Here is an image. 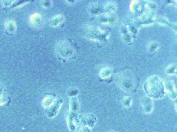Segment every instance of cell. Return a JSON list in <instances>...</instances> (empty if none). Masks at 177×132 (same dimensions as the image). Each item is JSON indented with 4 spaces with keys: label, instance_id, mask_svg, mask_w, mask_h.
<instances>
[{
    "label": "cell",
    "instance_id": "obj_5",
    "mask_svg": "<svg viewBox=\"0 0 177 132\" xmlns=\"http://www.w3.org/2000/svg\"><path fill=\"white\" fill-rule=\"evenodd\" d=\"M76 114L68 113L66 116L67 125L69 130L71 132H75L77 124L79 123L78 116Z\"/></svg>",
    "mask_w": 177,
    "mask_h": 132
},
{
    "label": "cell",
    "instance_id": "obj_16",
    "mask_svg": "<svg viewBox=\"0 0 177 132\" xmlns=\"http://www.w3.org/2000/svg\"><path fill=\"white\" fill-rule=\"evenodd\" d=\"M5 102H6V99L4 96L2 95L1 96H0V106L3 105Z\"/></svg>",
    "mask_w": 177,
    "mask_h": 132
},
{
    "label": "cell",
    "instance_id": "obj_18",
    "mask_svg": "<svg viewBox=\"0 0 177 132\" xmlns=\"http://www.w3.org/2000/svg\"><path fill=\"white\" fill-rule=\"evenodd\" d=\"M175 110L177 113V99L175 101Z\"/></svg>",
    "mask_w": 177,
    "mask_h": 132
},
{
    "label": "cell",
    "instance_id": "obj_7",
    "mask_svg": "<svg viewBox=\"0 0 177 132\" xmlns=\"http://www.w3.org/2000/svg\"><path fill=\"white\" fill-rule=\"evenodd\" d=\"M5 28L6 32L8 35H12L16 30L15 22L12 19H7L5 22Z\"/></svg>",
    "mask_w": 177,
    "mask_h": 132
},
{
    "label": "cell",
    "instance_id": "obj_12",
    "mask_svg": "<svg viewBox=\"0 0 177 132\" xmlns=\"http://www.w3.org/2000/svg\"><path fill=\"white\" fill-rule=\"evenodd\" d=\"M159 45L157 42H152L149 46V51L150 53L155 52L158 49Z\"/></svg>",
    "mask_w": 177,
    "mask_h": 132
},
{
    "label": "cell",
    "instance_id": "obj_17",
    "mask_svg": "<svg viewBox=\"0 0 177 132\" xmlns=\"http://www.w3.org/2000/svg\"><path fill=\"white\" fill-rule=\"evenodd\" d=\"M4 93V87L0 84V96L3 94Z\"/></svg>",
    "mask_w": 177,
    "mask_h": 132
},
{
    "label": "cell",
    "instance_id": "obj_13",
    "mask_svg": "<svg viewBox=\"0 0 177 132\" xmlns=\"http://www.w3.org/2000/svg\"><path fill=\"white\" fill-rule=\"evenodd\" d=\"M123 105L125 107H130L132 102V99L129 96H126L124 97L123 99L122 102Z\"/></svg>",
    "mask_w": 177,
    "mask_h": 132
},
{
    "label": "cell",
    "instance_id": "obj_6",
    "mask_svg": "<svg viewBox=\"0 0 177 132\" xmlns=\"http://www.w3.org/2000/svg\"><path fill=\"white\" fill-rule=\"evenodd\" d=\"M141 105L143 112L147 114L151 113L153 110V102L152 99L147 96L141 98Z\"/></svg>",
    "mask_w": 177,
    "mask_h": 132
},
{
    "label": "cell",
    "instance_id": "obj_20",
    "mask_svg": "<svg viewBox=\"0 0 177 132\" xmlns=\"http://www.w3.org/2000/svg\"></svg>",
    "mask_w": 177,
    "mask_h": 132
},
{
    "label": "cell",
    "instance_id": "obj_4",
    "mask_svg": "<svg viewBox=\"0 0 177 132\" xmlns=\"http://www.w3.org/2000/svg\"><path fill=\"white\" fill-rule=\"evenodd\" d=\"M165 89L166 94L174 101L177 99V90L175 89L173 81L167 80L165 81Z\"/></svg>",
    "mask_w": 177,
    "mask_h": 132
},
{
    "label": "cell",
    "instance_id": "obj_1",
    "mask_svg": "<svg viewBox=\"0 0 177 132\" xmlns=\"http://www.w3.org/2000/svg\"><path fill=\"white\" fill-rule=\"evenodd\" d=\"M143 89L147 96L152 99H161L166 94L165 81L157 75L148 78L144 83Z\"/></svg>",
    "mask_w": 177,
    "mask_h": 132
},
{
    "label": "cell",
    "instance_id": "obj_10",
    "mask_svg": "<svg viewBox=\"0 0 177 132\" xmlns=\"http://www.w3.org/2000/svg\"><path fill=\"white\" fill-rule=\"evenodd\" d=\"M41 16L38 14H34L31 16L30 18V21L32 25H36L40 23L41 21Z\"/></svg>",
    "mask_w": 177,
    "mask_h": 132
},
{
    "label": "cell",
    "instance_id": "obj_19",
    "mask_svg": "<svg viewBox=\"0 0 177 132\" xmlns=\"http://www.w3.org/2000/svg\"><path fill=\"white\" fill-rule=\"evenodd\" d=\"M113 132V131H111V132Z\"/></svg>",
    "mask_w": 177,
    "mask_h": 132
},
{
    "label": "cell",
    "instance_id": "obj_2",
    "mask_svg": "<svg viewBox=\"0 0 177 132\" xmlns=\"http://www.w3.org/2000/svg\"><path fill=\"white\" fill-rule=\"evenodd\" d=\"M63 102V101L61 98H55L51 105L46 108V113L49 118H53L56 116L59 112Z\"/></svg>",
    "mask_w": 177,
    "mask_h": 132
},
{
    "label": "cell",
    "instance_id": "obj_15",
    "mask_svg": "<svg viewBox=\"0 0 177 132\" xmlns=\"http://www.w3.org/2000/svg\"><path fill=\"white\" fill-rule=\"evenodd\" d=\"M75 132H90V129L88 127L80 125L76 127Z\"/></svg>",
    "mask_w": 177,
    "mask_h": 132
},
{
    "label": "cell",
    "instance_id": "obj_8",
    "mask_svg": "<svg viewBox=\"0 0 177 132\" xmlns=\"http://www.w3.org/2000/svg\"><path fill=\"white\" fill-rule=\"evenodd\" d=\"M165 73L168 75H176L177 76V64H171L168 66L165 70Z\"/></svg>",
    "mask_w": 177,
    "mask_h": 132
},
{
    "label": "cell",
    "instance_id": "obj_9",
    "mask_svg": "<svg viewBox=\"0 0 177 132\" xmlns=\"http://www.w3.org/2000/svg\"><path fill=\"white\" fill-rule=\"evenodd\" d=\"M79 108V104L76 98H71L70 101V112H75Z\"/></svg>",
    "mask_w": 177,
    "mask_h": 132
},
{
    "label": "cell",
    "instance_id": "obj_14",
    "mask_svg": "<svg viewBox=\"0 0 177 132\" xmlns=\"http://www.w3.org/2000/svg\"><path fill=\"white\" fill-rule=\"evenodd\" d=\"M27 2L26 1H12V3L11 4V5L8 7L9 9H12L14 8L20 6L21 5L23 4L24 3Z\"/></svg>",
    "mask_w": 177,
    "mask_h": 132
},
{
    "label": "cell",
    "instance_id": "obj_11",
    "mask_svg": "<svg viewBox=\"0 0 177 132\" xmlns=\"http://www.w3.org/2000/svg\"><path fill=\"white\" fill-rule=\"evenodd\" d=\"M54 98H53L52 96H47L46 98H44V99L42 101V105L47 108L51 105V104L54 101Z\"/></svg>",
    "mask_w": 177,
    "mask_h": 132
},
{
    "label": "cell",
    "instance_id": "obj_3",
    "mask_svg": "<svg viewBox=\"0 0 177 132\" xmlns=\"http://www.w3.org/2000/svg\"><path fill=\"white\" fill-rule=\"evenodd\" d=\"M78 121L81 125L92 128L96 124L97 119L93 115L88 114L78 116Z\"/></svg>",
    "mask_w": 177,
    "mask_h": 132
}]
</instances>
